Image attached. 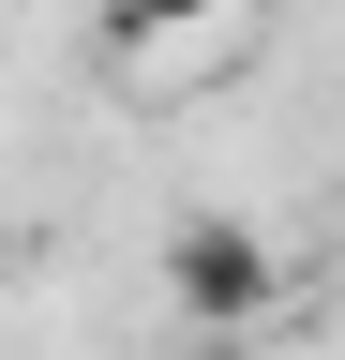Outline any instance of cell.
I'll use <instances>...</instances> for the list:
<instances>
[{
	"label": "cell",
	"instance_id": "1",
	"mask_svg": "<svg viewBox=\"0 0 345 360\" xmlns=\"http://www.w3.org/2000/svg\"><path fill=\"white\" fill-rule=\"evenodd\" d=\"M165 300H181V330H255V315H285V255L240 210H181L165 225Z\"/></svg>",
	"mask_w": 345,
	"mask_h": 360
},
{
	"label": "cell",
	"instance_id": "2",
	"mask_svg": "<svg viewBox=\"0 0 345 360\" xmlns=\"http://www.w3.org/2000/svg\"><path fill=\"white\" fill-rule=\"evenodd\" d=\"M195 15H240V0H105L120 45H165V30H195Z\"/></svg>",
	"mask_w": 345,
	"mask_h": 360
},
{
	"label": "cell",
	"instance_id": "3",
	"mask_svg": "<svg viewBox=\"0 0 345 360\" xmlns=\"http://www.w3.org/2000/svg\"><path fill=\"white\" fill-rule=\"evenodd\" d=\"M181 360H240V330H181Z\"/></svg>",
	"mask_w": 345,
	"mask_h": 360
}]
</instances>
